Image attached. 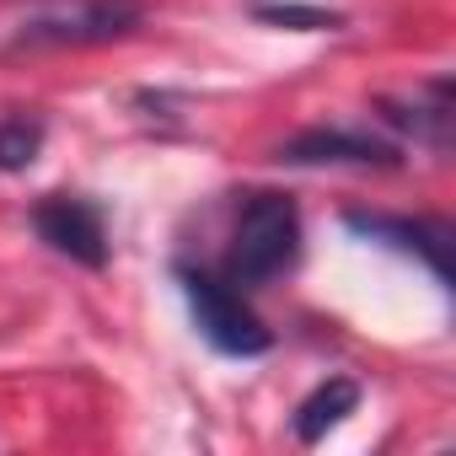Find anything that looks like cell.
Here are the masks:
<instances>
[{"label":"cell","mask_w":456,"mask_h":456,"mask_svg":"<svg viewBox=\"0 0 456 456\" xmlns=\"http://www.w3.org/2000/svg\"><path fill=\"white\" fill-rule=\"evenodd\" d=\"M301 242H306L301 199L285 188H248V193H237L220 274L237 290H269L274 280H285L301 264Z\"/></svg>","instance_id":"1"},{"label":"cell","mask_w":456,"mask_h":456,"mask_svg":"<svg viewBox=\"0 0 456 456\" xmlns=\"http://www.w3.org/2000/svg\"><path fill=\"white\" fill-rule=\"evenodd\" d=\"M172 280H177V290L188 301V317H193L199 338L215 354H225V360H264L274 349V328L248 306V290H237L220 269L177 258Z\"/></svg>","instance_id":"2"},{"label":"cell","mask_w":456,"mask_h":456,"mask_svg":"<svg viewBox=\"0 0 456 456\" xmlns=\"http://www.w3.org/2000/svg\"><path fill=\"white\" fill-rule=\"evenodd\" d=\"M151 22V0H54V6L28 12L6 49L12 54H38V49H102L124 44Z\"/></svg>","instance_id":"3"},{"label":"cell","mask_w":456,"mask_h":456,"mask_svg":"<svg viewBox=\"0 0 456 456\" xmlns=\"http://www.w3.org/2000/svg\"><path fill=\"white\" fill-rule=\"evenodd\" d=\"M344 232L413 258L419 269H429V280L440 290H451V248H456V225L445 215H397V209H344Z\"/></svg>","instance_id":"4"},{"label":"cell","mask_w":456,"mask_h":456,"mask_svg":"<svg viewBox=\"0 0 456 456\" xmlns=\"http://www.w3.org/2000/svg\"><path fill=\"white\" fill-rule=\"evenodd\" d=\"M28 225H33V237H38L54 258H70L76 269L102 274V269L113 264L108 209H102L92 193H44V199L28 209Z\"/></svg>","instance_id":"5"},{"label":"cell","mask_w":456,"mask_h":456,"mask_svg":"<svg viewBox=\"0 0 456 456\" xmlns=\"http://www.w3.org/2000/svg\"><path fill=\"white\" fill-rule=\"evenodd\" d=\"M280 167H354V172H397L408 145L392 134H370L354 124H306L274 145Z\"/></svg>","instance_id":"6"},{"label":"cell","mask_w":456,"mask_h":456,"mask_svg":"<svg viewBox=\"0 0 456 456\" xmlns=\"http://www.w3.org/2000/svg\"><path fill=\"white\" fill-rule=\"evenodd\" d=\"M376 118L392 129V140L445 156L456 140V81L440 70V76L419 81L413 92H387V97H376Z\"/></svg>","instance_id":"7"},{"label":"cell","mask_w":456,"mask_h":456,"mask_svg":"<svg viewBox=\"0 0 456 456\" xmlns=\"http://www.w3.org/2000/svg\"><path fill=\"white\" fill-rule=\"evenodd\" d=\"M354 408H360V381H354V376H328V381H317V387L296 403L290 435H296L301 445H317V440H328Z\"/></svg>","instance_id":"8"},{"label":"cell","mask_w":456,"mask_h":456,"mask_svg":"<svg viewBox=\"0 0 456 456\" xmlns=\"http://www.w3.org/2000/svg\"><path fill=\"white\" fill-rule=\"evenodd\" d=\"M248 17L258 28H280V33H344L349 17L317 0H248Z\"/></svg>","instance_id":"9"},{"label":"cell","mask_w":456,"mask_h":456,"mask_svg":"<svg viewBox=\"0 0 456 456\" xmlns=\"http://www.w3.org/2000/svg\"><path fill=\"white\" fill-rule=\"evenodd\" d=\"M44 140H49V124L38 113H6L0 118V177L28 172L44 156Z\"/></svg>","instance_id":"10"}]
</instances>
